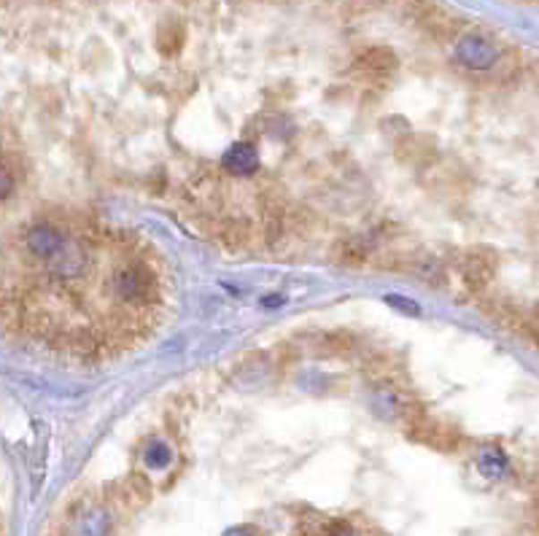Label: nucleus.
<instances>
[{"instance_id": "f257e3e1", "label": "nucleus", "mask_w": 539, "mask_h": 536, "mask_svg": "<svg viewBox=\"0 0 539 536\" xmlns=\"http://www.w3.org/2000/svg\"><path fill=\"white\" fill-rule=\"evenodd\" d=\"M108 289L111 294L122 302V308H159L162 305V284H159V273L151 264L149 253H138L114 270V276L108 278Z\"/></svg>"}, {"instance_id": "f03ea898", "label": "nucleus", "mask_w": 539, "mask_h": 536, "mask_svg": "<svg viewBox=\"0 0 539 536\" xmlns=\"http://www.w3.org/2000/svg\"><path fill=\"white\" fill-rule=\"evenodd\" d=\"M456 267H458V276H461L466 292L483 294L499 267V256L491 248H469L456 256Z\"/></svg>"}, {"instance_id": "7ed1b4c3", "label": "nucleus", "mask_w": 539, "mask_h": 536, "mask_svg": "<svg viewBox=\"0 0 539 536\" xmlns=\"http://www.w3.org/2000/svg\"><path fill=\"white\" fill-rule=\"evenodd\" d=\"M410 17L437 41H453L461 30V22L442 12L434 4H426V0H410Z\"/></svg>"}, {"instance_id": "20e7f679", "label": "nucleus", "mask_w": 539, "mask_h": 536, "mask_svg": "<svg viewBox=\"0 0 539 536\" xmlns=\"http://www.w3.org/2000/svg\"><path fill=\"white\" fill-rule=\"evenodd\" d=\"M499 57V44L485 33H466L456 41V60L469 71H488Z\"/></svg>"}, {"instance_id": "39448f33", "label": "nucleus", "mask_w": 539, "mask_h": 536, "mask_svg": "<svg viewBox=\"0 0 539 536\" xmlns=\"http://www.w3.org/2000/svg\"><path fill=\"white\" fill-rule=\"evenodd\" d=\"M49 273L55 281H68V278H79L87 267H90V245L76 237V240H65L63 248L47 261Z\"/></svg>"}, {"instance_id": "423d86ee", "label": "nucleus", "mask_w": 539, "mask_h": 536, "mask_svg": "<svg viewBox=\"0 0 539 536\" xmlns=\"http://www.w3.org/2000/svg\"><path fill=\"white\" fill-rule=\"evenodd\" d=\"M68 237H65V229H60L55 221H49V218H41V221H36L28 232H25V248L36 256V259H41L44 264L63 248V242H65Z\"/></svg>"}, {"instance_id": "0eeeda50", "label": "nucleus", "mask_w": 539, "mask_h": 536, "mask_svg": "<svg viewBox=\"0 0 539 536\" xmlns=\"http://www.w3.org/2000/svg\"><path fill=\"white\" fill-rule=\"evenodd\" d=\"M208 226L216 229V237L229 251H245L253 242V226L248 218L229 216V218H205Z\"/></svg>"}, {"instance_id": "6e6552de", "label": "nucleus", "mask_w": 539, "mask_h": 536, "mask_svg": "<svg viewBox=\"0 0 539 536\" xmlns=\"http://www.w3.org/2000/svg\"><path fill=\"white\" fill-rule=\"evenodd\" d=\"M221 167L232 175H251L256 173L259 167V151L253 143L248 140H240V143H232L229 151L221 157Z\"/></svg>"}, {"instance_id": "1a4fd4ad", "label": "nucleus", "mask_w": 539, "mask_h": 536, "mask_svg": "<svg viewBox=\"0 0 539 536\" xmlns=\"http://www.w3.org/2000/svg\"><path fill=\"white\" fill-rule=\"evenodd\" d=\"M488 71V79H493V84H509L523 73V55L518 49H499V57Z\"/></svg>"}, {"instance_id": "9d476101", "label": "nucleus", "mask_w": 539, "mask_h": 536, "mask_svg": "<svg viewBox=\"0 0 539 536\" xmlns=\"http://www.w3.org/2000/svg\"><path fill=\"white\" fill-rule=\"evenodd\" d=\"M372 256V245L367 237H346L335 245V259L346 267H362Z\"/></svg>"}, {"instance_id": "9b49d317", "label": "nucleus", "mask_w": 539, "mask_h": 536, "mask_svg": "<svg viewBox=\"0 0 539 536\" xmlns=\"http://www.w3.org/2000/svg\"><path fill=\"white\" fill-rule=\"evenodd\" d=\"M184 41H186V30H184L181 22L167 20V22L159 25V30H157V49H159L162 57H175L181 52Z\"/></svg>"}, {"instance_id": "f8f14e48", "label": "nucleus", "mask_w": 539, "mask_h": 536, "mask_svg": "<svg viewBox=\"0 0 539 536\" xmlns=\"http://www.w3.org/2000/svg\"><path fill=\"white\" fill-rule=\"evenodd\" d=\"M356 348V340L346 332H338V335H324L319 337V345H316V353L319 356H327V359H346L351 351Z\"/></svg>"}, {"instance_id": "ddd939ff", "label": "nucleus", "mask_w": 539, "mask_h": 536, "mask_svg": "<svg viewBox=\"0 0 539 536\" xmlns=\"http://www.w3.org/2000/svg\"><path fill=\"white\" fill-rule=\"evenodd\" d=\"M143 458H146L149 466H154V469H165V466L170 464L173 453H170V447H167L165 442H151V445L146 447Z\"/></svg>"}, {"instance_id": "4468645a", "label": "nucleus", "mask_w": 539, "mask_h": 536, "mask_svg": "<svg viewBox=\"0 0 539 536\" xmlns=\"http://www.w3.org/2000/svg\"><path fill=\"white\" fill-rule=\"evenodd\" d=\"M480 464H483V472H488L491 477H496V474H501V472H504V466H507V458L501 455V450H485V453H483V458H480Z\"/></svg>"}, {"instance_id": "2eb2a0df", "label": "nucleus", "mask_w": 539, "mask_h": 536, "mask_svg": "<svg viewBox=\"0 0 539 536\" xmlns=\"http://www.w3.org/2000/svg\"><path fill=\"white\" fill-rule=\"evenodd\" d=\"M14 189H17V178H14V173L6 167V162L0 159V202L9 200V197L14 194Z\"/></svg>"}, {"instance_id": "dca6fc26", "label": "nucleus", "mask_w": 539, "mask_h": 536, "mask_svg": "<svg viewBox=\"0 0 539 536\" xmlns=\"http://www.w3.org/2000/svg\"><path fill=\"white\" fill-rule=\"evenodd\" d=\"M386 302L394 305V308H402V311H407V313H418V305H415V302H407V300H399V297H389Z\"/></svg>"}, {"instance_id": "f3484780", "label": "nucleus", "mask_w": 539, "mask_h": 536, "mask_svg": "<svg viewBox=\"0 0 539 536\" xmlns=\"http://www.w3.org/2000/svg\"><path fill=\"white\" fill-rule=\"evenodd\" d=\"M184 4H192V0H184Z\"/></svg>"}]
</instances>
